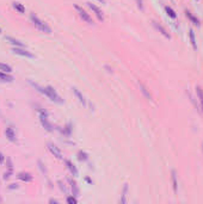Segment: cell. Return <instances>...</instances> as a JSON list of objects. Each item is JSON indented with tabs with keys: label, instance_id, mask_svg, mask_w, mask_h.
I'll use <instances>...</instances> for the list:
<instances>
[{
	"label": "cell",
	"instance_id": "6da1fadb",
	"mask_svg": "<svg viewBox=\"0 0 203 204\" xmlns=\"http://www.w3.org/2000/svg\"><path fill=\"white\" fill-rule=\"evenodd\" d=\"M30 19H31V22L34 23V25L40 31H42V32H46V34H51V29H50L49 26L46 24V23L42 22V20H41V19L38 18V17L35 14V13H31V14H30Z\"/></svg>",
	"mask_w": 203,
	"mask_h": 204
},
{
	"label": "cell",
	"instance_id": "7a4b0ae2",
	"mask_svg": "<svg viewBox=\"0 0 203 204\" xmlns=\"http://www.w3.org/2000/svg\"><path fill=\"white\" fill-rule=\"evenodd\" d=\"M44 96H47L50 100H53V102H55V103H60V104L63 103V100L61 99V97L57 94L56 91L54 90L51 86L44 87Z\"/></svg>",
	"mask_w": 203,
	"mask_h": 204
},
{
	"label": "cell",
	"instance_id": "3957f363",
	"mask_svg": "<svg viewBox=\"0 0 203 204\" xmlns=\"http://www.w3.org/2000/svg\"><path fill=\"white\" fill-rule=\"evenodd\" d=\"M75 10L78 11V13H79V16L81 17V19L82 20H85L86 23H88V24H92L93 23V20H92V18H91V16L88 14L86 11H85L82 7H80L79 5H75Z\"/></svg>",
	"mask_w": 203,
	"mask_h": 204
},
{
	"label": "cell",
	"instance_id": "277c9868",
	"mask_svg": "<svg viewBox=\"0 0 203 204\" xmlns=\"http://www.w3.org/2000/svg\"><path fill=\"white\" fill-rule=\"evenodd\" d=\"M12 51L16 55H19V56H25V57H34V54H31L30 51H28L26 49H23L20 47H16V48H13Z\"/></svg>",
	"mask_w": 203,
	"mask_h": 204
},
{
	"label": "cell",
	"instance_id": "5b68a950",
	"mask_svg": "<svg viewBox=\"0 0 203 204\" xmlns=\"http://www.w3.org/2000/svg\"><path fill=\"white\" fill-rule=\"evenodd\" d=\"M87 6L90 7V9L92 10V11H93V13H94L96 16H97V18L99 19V20H103V19H104V17H103V12H102V11H100V10L98 9V7L96 6V5H94V4L87 3Z\"/></svg>",
	"mask_w": 203,
	"mask_h": 204
},
{
	"label": "cell",
	"instance_id": "8992f818",
	"mask_svg": "<svg viewBox=\"0 0 203 204\" xmlns=\"http://www.w3.org/2000/svg\"><path fill=\"white\" fill-rule=\"evenodd\" d=\"M49 147V150L51 152V154L54 155V156H56L57 159H63V155H62V153H61V150H60L59 148H57L56 146H54V145H49L48 146Z\"/></svg>",
	"mask_w": 203,
	"mask_h": 204
},
{
	"label": "cell",
	"instance_id": "52a82bcc",
	"mask_svg": "<svg viewBox=\"0 0 203 204\" xmlns=\"http://www.w3.org/2000/svg\"><path fill=\"white\" fill-rule=\"evenodd\" d=\"M152 23H153L154 28H155L158 31H160V32H161V34L164 35V36H165L166 38H169V40H170V38H171V36H170V34H169V32H167V30H166V29L164 28V26H162L161 24H159V23L154 22V20H153V22H152Z\"/></svg>",
	"mask_w": 203,
	"mask_h": 204
},
{
	"label": "cell",
	"instance_id": "ba28073f",
	"mask_svg": "<svg viewBox=\"0 0 203 204\" xmlns=\"http://www.w3.org/2000/svg\"><path fill=\"white\" fill-rule=\"evenodd\" d=\"M5 134H6V137L10 140V141H12V142H14V141H16V133H14V130H13L11 127L6 128V130H5Z\"/></svg>",
	"mask_w": 203,
	"mask_h": 204
},
{
	"label": "cell",
	"instance_id": "9c48e42d",
	"mask_svg": "<svg viewBox=\"0 0 203 204\" xmlns=\"http://www.w3.org/2000/svg\"><path fill=\"white\" fill-rule=\"evenodd\" d=\"M18 179H20L22 182H31L32 180V176L29 173H24V172H22V173L18 174Z\"/></svg>",
	"mask_w": 203,
	"mask_h": 204
},
{
	"label": "cell",
	"instance_id": "30bf717a",
	"mask_svg": "<svg viewBox=\"0 0 203 204\" xmlns=\"http://www.w3.org/2000/svg\"><path fill=\"white\" fill-rule=\"evenodd\" d=\"M185 14H186V17H187L189 19H190L191 23H192L194 25H197V26L200 25V20H198V19H197L196 17H195V16L190 12V11H185Z\"/></svg>",
	"mask_w": 203,
	"mask_h": 204
},
{
	"label": "cell",
	"instance_id": "8fae6325",
	"mask_svg": "<svg viewBox=\"0 0 203 204\" xmlns=\"http://www.w3.org/2000/svg\"><path fill=\"white\" fill-rule=\"evenodd\" d=\"M73 92H74V94L77 96V98L79 99V102H80L82 105H86V100H85L84 96H82V94L79 92V90H77V88H73Z\"/></svg>",
	"mask_w": 203,
	"mask_h": 204
},
{
	"label": "cell",
	"instance_id": "7c38bea8",
	"mask_svg": "<svg viewBox=\"0 0 203 204\" xmlns=\"http://www.w3.org/2000/svg\"><path fill=\"white\" fill-rule=\"evenodd\" d=\"M66 165H67V167L69 168V171H71V173H72L73 176H78V170L75 168V166L71 162V161L67 160V161H66Z\"/></svg>",
	"mask_w": 203,
	"mask_h": 204
},
{
	"label": "cell",
	"instance_id": "4fadbf2b",
	"mask_svg": "<svg viewBox=\"0 0 203 204\" xmlns=\"http://www.w3.org/2000/svg\"><path fill=\"white\" fill-rule=\"evenodd\" d=\"M0 79L1 80H4V81H7V82H12L13 81V77L12 75H10V74H7V73H0Z\"/></svg>",
	"mask_w": 203,
	"mask_h": 204
},
{
	"label": "cell",
	"instance_id": "5bb4252c",
	"mask_svg": "<svg viewBox=\"0 0 203 204\" xmlns=\"http://www.w3.org/2000/svg\"><path fill=\"white\" fill-rule=\"evenodd\" d=\"M13 9L16 10V11H18L19 13H24L25 12V7L23 6L20 3H16V1H14V3H13Z\"/></svg>",
	"mask_w": 203,
	"mask_h": 204
},
{
	"label": "cell",
	"instance_id": "9a60e30c",
	"mask_svg": "<svg viewBox=\"0 0 203 204\" xmlns=\"http://www.w3.org/2000/svg\"><path fill=\"white\" fill-rule=\"evenodd\" d=\"M189 36H190V41H191V44H192V48H194L195 50H197V44H196V38H195L194 30H190V32H189Z\"/></svg>",
	"mask_w": 203,
	"mask_h": 204
},
{
	"label": "cell",
	"instance_id": "2e32d148",
	"mask_svg": "<svg viewBox=\"0 0 203 204\" xmlns=\"http://www.w3.org/2000/svg\"><path fill=\"white\" fill-rule=\"evenodd\" d=\"M6 40L9 41L10 43H12L13 46L20 47V48H23V47H24V43H22V42H20V41H18V40H14V38H12V37H6Z\"/></svg>",
	"mask_w": 203,
	"mask_h": 204
},
{
	"label": "cell",
	"instance_id": "e0dca14e",
	"mask_svg": "<svg viewBox=\"0 0 203 204\" xmlns=\"http://www.w3.org/2000/svg\"><path fill=\"white\" fill-rule=\"evenodd\" d=\"M196 93H197V97H198V99H200L201 105H202V109H203V90L200 86L196 87Z\"/></svg>",
	"mask_w": 203,
	"mask_h": 204
},
{
	"label": "cell",
	"instance_id": "ac0fdd59",
	"mask_svg": "<svg viewBox=\"0 0 203 204\" xmlns=\"http://www.w3.org/2000/svg\"><path fill=\"white\" fill-rule=\"evenodd\" d=\"M0 71L5 72V73H11L12 68H11V66L6 65V63H0Z\"/></svg>",
	"mask_w": 203,
	"mask_h": 204
},
{
	"label": "cell",
	"instance_id": "d6986e66",
	"mask_svg": "<svg viewBox=\"0 0 203 204\" xmlns=\"http://www.w3.org/2000/svg\"><path fill=\"white\" fill-rule=\"evenodd\" d=\"M165 11H166V13H167V14H169V16H170V17H171L172 19H175L176 17H177V14H176V12H175V11H173V10H172L170 6H166V7H165Z\"/></svg>",
	"mask_w": 203,
	"mask_h": 204
},
{
	"label": "cell",
	"instance_id": "ffe728a7",
	"mask_svg": "<svg viewBox=\"0 0 203 204\" xmlns=\"http://www.w3.org/2000/svg\"><path fill=\"white\" fill-rule=\"evenodd\" d=\"M172 184H173L175 193H177V179H176V172L175 171H172Z\"/></svg>",
	"mask_w": 203,
	"mask_h": 204
},
{
	"label": "cell",
	"instance_id": "44dd1931",
	"mask_svg": "<svg viewBox=\"0 0 203 204\" xmlns=\"http://www.w3.org/2000/svg\"><path fill=\"white\" fill-rule=\"evenodd\" d=\"M78 159L80 161L86 160V159H87V154H86L85 152H79V153H78Z\"/></svg>",
	"mask_w": 203,
	"mask_h": 204
},
{
	"label": "cell",
	"instance_id": "7402d4cb",
	"mask_svg": "<svg viewBox=\"0 0 203 204\" xmlns=\"http://www.w3.org/2000/svg\"><path fill=\"white\" fill-rule=\"evenodd\" d=\"M68 182L71 183L72 190H74V195H77V193H78V187H77V184H75V182H73L72 179H68Z\"/></svg>",
	"mask_w": 203,
	"mask_h": 204
},
{
	"label": "cell",
	"instance_id": "603a6c76",
	"mask_svg": "<svg viewBox=\"0 0 203 204\" xmlns=\"http://www.w3.org/2000/svg\"><path fill=\"white\" fill-rule=\"evenodd\" d=\"M11 174H12V168H9V171L4 173V179L7 180V179L10 178V177H11Z\"/></svg>",
	"mask_w": 203,
	"mask_h": 204
},
{
	"label": "cell",
	"instance_id": "cb8c5ba5",
	"mask_svg": "<svg viewBox=\"0 0 203 204\" xmlns=\"http://www.w3.org/2000/svg\"><path fill=\"white\" fill-rule=\"evenodd\" d=\"M140 87H141V88H142V92H144L145 94H146V96L148 97V98H151V94H149V93H147V90H146V87H145L144 85H142V84H140Z\"/></svg>",
	"mask_w": 203,
	"mask_h": 204
},
{
	"label": "cell",
	"instance_id": "d4e9b609",
	"mask_svg": "<svg viewBox=\"0 0 203 204\" xmlns=\"http://www.w3.org/2000/svg\"><path fill=\"white\" fill-rule=\"evenodd\" d=\"M67 203L75 204V203H77V199H75L74 197H68V198H67Z\"/></svg>",
	"mask_w": 203,
	"mask_h": 204
},
{
	"label": "cell",
	"instance_id": "484cf974",
	"mask_svg": "<svg viewBox=\"0 0 203 204\" xmlns=\"http://www.w3.org/2000/svg\"><path fill=\"white\" fill-rule=\"evenodd\" d=\"M127 189H128V186L125 185V187H124V193H123V199H122V202H123V203L125 202V196H127Z\"/></svg>",
	"mask_w": 203,
	"mask_h": 204
},
{
	"label": "cell",
	"instance_id": "4316f807",
	"mask_svg": "<svg viewBox=\"0 0 203 204\" xmlns=\"http://www.w3.org/2000/svg\"><path fill=\"white\" fill-rule=\"evenodd\" d=\"M136 4H138V6L140 10H142V0H136Z\"/></svg>",
	"mask_w": 203,
	"mask_h": 204
},
{
	"label": "cell",
	"instance_id": "83f0119b",
	"mask_svg": "<svg viewBox=\"0 0 203 204\" xmlns=\"http://www.w3.org/2000/svg\"><path fill=\"white\" fill-rule=\"evenodd\" d=\"M4 159H5V156H4L3 153H0V165L4 162Z\"/></svg>",
	"mask_w": 203,
	"mask_h": 204
},
{
	"label": "cell",
	"instance_id": "f1b7e54d",
	"mask_svg": "<svg viewBox=\"0 0 203 204\" xmlns=\"http://www.w3.org/2000/svg\"><path fill=\"white\" fill-rule=\"evenodd\" d=\"M9 187H10V189H17V187H18V185H17V184H11Z\"/></svg>",
	"mask_w": 203,
	"mask_h": 204
},
{
	"label": "cell",
	"instance_id": "f546056e",
	"mask_svg": "<svg viewBox=\"0 0 203 204\" xmlns=\"http://www.w3.org/2000/svg\"><path fill=\"white\" fill-rule=\"evenodd\" d=\"M66 131H67V135H69V134H71V125H67V129H66Z\"/></svg>",
	"mask_w": 203,
	"mask_h": 204
},
{
	"label": "cell",
	"instance_id": "4dcf8cb0",
	"mask_svg": "<svg viewBox=\"0 0 203 204\" xmlns=\"http://www.w3.org/2000/svg\"><path fill=\"white\" fill-rule=\"evenodd\" d=\"M50 203H57V201H55V199H50Z\"/></svg>",
	"mask_w": 203,
	"mask_h": 204
},
{
	"label": "cell",
	"instance_id": "1f68e13d",
	"mask_svg": "<svg viewBox=\"0 0 203 204\" xmlns=\"http://www.w3.org/2000/svg\"><path fill=\"white\" fill-rule=\"evenodd\" d=\"M97 1H99V3H102V4H105V0H97Z\"/></svg>",
	"mask_w": 203,
	"mask_h": 204
},
{
	"label": "cell",
	"instance_id": "d6a6232c",
	"mask_svg": "<svg viewBox=\"0 0 203 204\" xmlns=\"http://www.w3.org/2000/svg\"><path fill=\"white\" fill-rule=\"evenodd\" d=\"M0 34H1V29H0Z\"/></svg>",
	"mask_w": 203,
	"mask_h": 204
},
{
	"label": "cell",
	"instance_id": "836d02e7",
	"mask_svg": "<svg viewBox=\"0 0 203 204\" xmlns=\"http://www.w3.org/2000/svg\"><path fill=\"white\" fill-rule=\"evenodd\" d=\"M197 1H198V0H197Z\"/></svg>",
	"mask_w": 203,
	"mask_h": 204
}]
</instances>
